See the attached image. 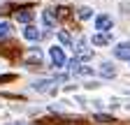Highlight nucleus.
I'll list each match as a JSON object with an SVG mask.
<instances>
[{
	"label": "nucleus",
	"instance_id": "7ed1b4c3",
	"mask_svg": "<svg viewBox=\"0 0 130 125\" xmlns=\"http://www.w3.org/2000/svg\"><path fill=\"white\" fill-rule=\"evenodd\" d=\"M49 56H51V60H54V65H56V67L65 65V53H63V49H58V46H54V49L49 51Z\"/></svg>",
	"mask_w": 130,
	"mask_h": 125
},
{
	"label": "nucleus",
	"instance_id": "f3484780",
	"mask_svg": "<svg viewBox=\"0 0 130 125\" xmlns=\"http://www.w3.org/2000/svg\"><path fill=\"white\" fill-rule=\"evenodd\" d=\"M12 79H14L12 74H5V76H0V84H5V81H12Z\"/></svg>",
	"mask_w": 130,
	"mask_h": 125
},
{
	"label": "nucleus",
	"instance_id": "39448f33",
	"mask_svg": "<svg viewBox=\"0 0 130 125\" xmlns=\"http://www.w3.org/2000/svg\"><path fill=\"white\" fill-rule=\"evenodd\" d=\"M95 28H98V30H109V28H111V19L105 16V14H100V16L95 19Z\"/></svg>",
	"mask_w": 130,
	"mask_h": 125
},
{
	"label": "nucleus",
	"instance_id": "ddd939ff",
	"mask_svg": "<svg viewBox=\"0 0 130 125\" xmlns=\"http://www.w3.org/2000/svg\"><path fill=\"white\" fill-rule=\"evenodd\" d=\"M74 74H79V76H91V74H93V67H81V65H79V67L74 70Z\"/></svg>",
	"mask_w": 130,
	"mask_h": 125
},
{
	"label": "nucleus",
	"instance_id": "a211bd4d",
	"mask_svg": "<svg viewBox=\"0 0 130 125\" xmlns=\"http://www.w3.org/2000/svg\"><path fill=\"white\" fill-rule=\"evenodd\" d=\"M98 120H100V123H109L111 118H109V116H98Z\"/></svg>",
	"mask_w": 130,
	"mask_h": 125
},
{
	"label": "nucleus",
	"instance_id": "1a4fd4ad",
	"mask_svg": "<svg viewBox=\"0 0 130 125\" xmlns=\"http://www.w3.org/2000/svg\"><path fill=\"white\" fill-rule=\"evenodd\" d=\"M111 39V35H107V33H98V35H93V44L95 46H102V44H107Z\"/></svg>",
	"mask_w": 130,
	"mask_h": 125
},
{
	"label": "nucleus",
	"instance_id": "0eeeda50",
	"mask_svg": "<svg viewBox=\"0 0 130 125\" xmlns=\"http://www.w3.org/2000/svg\"><path fill=\"white\" fill-rule=\"evenodd\" d=\"M26 62H30V65H35V62H37V65H40V62H42V53H40V49H32V51L26 56Z\"/></svg>",
	"mask_w": 130,
	"mask_h": 125
},
{
	"label": "nucleus",
	"instance_id": "20e7f679",
	"mask_svg": "<svg viewBox=\"0 0 130 125\" xmlns=\"http://www.w3.org/2000/svg\"><path fill=\"white\" fill-rule=\"evenodd\" d=\"M100 74L105 76V79H111V76H116V67H114L111 62H102L100 65Z\"/></svg>",
	"mask_w": 130,
	"mask_h": 125
},
{
	"label": "nucleus",
	"instance_id": "9d476101",
	"mask_svg": "<svg viewBox=\"0 0 130 125\" xmlns=\"http://www.w3.org/2000/svg\"><path fill=\"white\" fill-rule=\"evenodd\" d=\"M51 84H54V79H46V81H37L32 88H35V90H40V93H44V90H49V86H51Z\"/></svg>",
	"mask_w": 130,
	"mask_h": 125
},
{
	"label": "nucleus",
	"instance_id": "f03ea898",
	"mask_svg": "<svg viewBox=\"0 0 130 125\" xmlns=\"http://www.w3.org/2000/svg\"><path fill=\"white\" fill-rule=\"evenodd\" d=\"M114 56L121 58V60H130V42H123L114 49Z\"/></svg>",
	"mask_w": 130,
	"mask_h": 125
},
{
	"label": "nucleus",
	"instance_id": "2eb2a0df",
	"mask_svg": "<svg viewBox=\"0 0 130 125\" xmlns=\"http://www.w3.org/2000/svg\"><path fill=\"white\" fill-rule=\"evenodd\" d=\"M9 33H12V26H9V23H0V39L7 37Z\"/></svg>",
	"mask_w": 130,
	"mask_h": 125
},
{
	"label": "nucleus",
	"instance_id": "423d86ee",
	"mask_svg": "<svg viewBox=\"0 0 130 125\" xmlns=\"http://www.w3.org/2000/svg\"><path fill=\"white\" fill-rule=\"evenodd\" d=\"M23 37H26V39H30V42H35V39H40V37H42V33H40L35 26H28V28L23 30Z\"/></svg>",
	"mask_w": 130,
	"mask_h": 125
},
{
	"label": "nucleus",
	"instance_id": "4468645a",
	"mask_svg": "<svg viewBox=\"0 0 130 125\" xmlns=\"http://www.w3.org/2000/svg\"><path fill=\"white\" fill-rule=\"evenodd\" d=\"M91 16H93V9H91V7H81V9H79V19L86 21V19H91Z\"/></svg>",
	"mask_w": 130,
	"mask_h": 125
},
{
	"label": "nucleus",
	"instance_id": "f8f14e48",
	"mask_svg": "<svg viewBox=\"0 0 130 125\" xmlns=\"http://www.w3.org/2000/svg\"><path fill=\"white\" fill-rule=\"evenodd\" d=\"M58 39H60V44H63V46H70V44H72V37L65 33V30H60V33H58Z\"/></svg>",
	"mask_w": 130,
	"mask_h": 125
},
{
	"label": "nucleus",
	"instance_id": "6e6552de",
	"mask_svg": "<svg viewBox=\"0 0 130 125\" xmlns=\"http://www.w3.org/2000/svg\"><path fill=\"white\" fill-rule=\"evenodd\" d=\"M16 19H19L21 23H30L32 21V12L30 9H19L16 12Z\"/></svg>",
	"mask_w": 130,
	"mask_h": 125
},
{
	"label": "nucleus",
	"instance_id": "dca6fc26",
	"mask_svg": "<svg viewBox=\"0 0 130 125\" xmlns=\"http://www.w3.org/2000/svg\"><path fill=\"white\" fill-rule=\"evenodd\" d=\"M56 16H58V19H68V16H70V9H68V7H58V9H56Z\"/></svg>",
	"mask_w": 130,
	"mask_h": 125
},
{
	"label": "nucleus",
	"instance_id": "9b49d317",
	"mask_svg": "<svg viewBox=\"0 0 130 125\" xmlns=\"http://www.w3.org/2000/svg\"><path fill=\"white\" fill-rule=\"evenodd\" d=\"M42 21H44L46 28H51V26L56 23V19H54V14H51V12H42Z\"/></svg>",
	"mask_w": 130,
	"mask_h": 125
},
{
	"label": "nucleus",
	"instance_id": "f257e3e1",
	"mask_svg": "<svg viewBox=\"0 0 130 125\" xmlns=\"http://www.w3.org/2000/svg\"><path fill=\"white\" fill-rule=\"evenodd\" d=\"M91 56H93V53H91V49H88V42L81 39L79 46H77V56H74V58H77V60H88Z\"/></svg>",
	"mask_w": 130,
	"mask_h": 125
}]
</instances>
